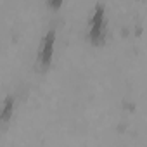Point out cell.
<instances>
[{
    "instance_id": "6da1fadb",
    "label": "cell",
    "mask_w": 147,
    "mask_h": 147,
    "mask_svg": "<svg viewBox=\"0 0 147 147\" xmlns=\"http://www.w3.org/2000/svg\"><path fill=\"white\" fill-rule=\"evenodd\" d=\"M106 38H107V18H106V5L102 2H97L92 14H90V19H88V24H87V40L99 47V45H104L106 43Z\"/></svg>"
},
{
    "instance_id": "7a4b0ae2",
    "label": "cell",
    "mask_w": 147,
    "mask_h": 147,
    "mask_svg": "<svg viewBox=\"0 0 147 147\" xmlns=\"http://www.w3.org/2000/svg\"><path fill=\"white\" fill-rule=\"evenodd\" d=\"M55 36H57V30H55V26H50L40 40V47L36 52V59H35V69H38L40 73L47 71L52 64L54 49H55Z\"/></svg>"
},
{
    "instance_id": "3957f363",
    "label": "cell",
    "mask_w": 147,
    "mask_h": 147,
    "mask_svg": "<svg viewBox=\"0 0 147 147\" xmlns=\"http://www.w3.org/2000/svg\"><path fill=\"white\" fill-rule=\"evenodd\" d=\"M16 113V95L9 94L0 102V128H5Z\"/></svg>"
},
{
    "instance_id": "277c9868",
    "label": "cell",
    "mask_w": 147,
    "mask_h": 147,
    "mask_svg": "<svg viewBox=\"0 0 147 147\" xmlns=\"http://www.w3.org/2000/svg\"><path fill=\"white\" fill-rule=\"evenodd\" d=\"M62 4H64V0H47V7L50 9V11H59L61 7H62Z\"/></svg>"
}]
</instances>
